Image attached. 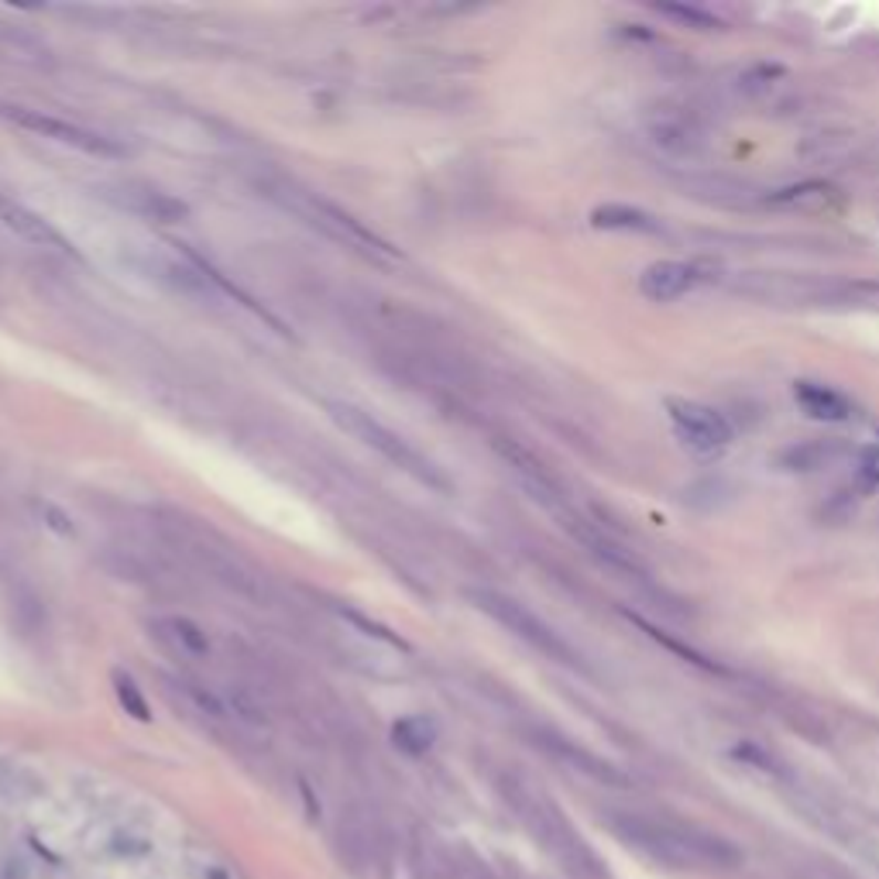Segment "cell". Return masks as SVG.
Here are the masks:
<instances>
[{
  "mask_svg": "<svg viewBox=\"0 0 879 879\" xmlns=\"http://www.w3.org/2000/svg\"><path fill=\"white\" fill-rule=\"evenodd\" d=\"M608 828L625 841L639 849L643 856L664 862L670 869H735L742 862V852L729 838L714 832L680 825L670 818H649V814L633 811H612Z\"/></svg>",
  "mask_w": 879,
  "mask_h": 879,
  "instance_id": "cell-1",
  "label": "cell"
},
{
  "mask_svg": "<svg viewBox=\"0 0 879 879\" xmlns=\"http://www.w3.org/2000/svg\"><path fill=\"white\" fill-rule=\"evenodd\" d=\"M498 794L506 797L522 828L557 859V866H563V872L574 879H605L599 856L587 849L584 838L574 832V825L563 818V811L547 794L529 787L519 776H498Z\"/></svg>",
  "mask_w": 879,
  "mask_h": 879,
  "instance_id": "cell-2",
  "label": "cell"
},
{
  "mask_svg": "<svg viewBox=\"0 0 879 879\" xmlns=\"http://www.w3.org/2000/svg\"><path fill=\"white\" fill-rule=\"evenodd\" d=\"M327 413L330 420L348 433L354 436L358 444H364L368 451H374L379 457H385L392 467H399L402 475H410L416 478L420 485L433 488V491H451V478L439 470L423 451H416L410 439L399 436L395 430H389L382 420H374L368 410H361V405H351V402H327Z\"/></svg>",
  "mask_w": 879,
  "mask_h": 879,
  "instance_id": "cell-3",
  "label": "cell"
},
{
  "mask_svg": "<svg viewBox=\"0 0 879 879\" xmlns=\"http://www.w3.org/2000/svg\"><path fill=\"white\" fill-rule=\"evenodd\" d=\"M333 852L340 866L358 879L368 876L389 879L392 872V835L379 822V814H371L361 804L340 807L333 825Z\"/></svg>",
  "mask_w": 879,
  "mask_h": 879,
  "instance_id": "cell-4",
  "label": "cell"
},
{
  "mask_svg": "<svg viewBox=\"0 0 879 879\" xmlns=\"http://www.w3.org/2000/svg\"><path fill=\"white\" fill-rule=\"evenodd\" d=\"M467 599L475 602L478 612H485L491 622H498L501 629H509L516 639H522L526 646L543 653L547 659H553V664H563V667H571V670H587L581 653L568 639H563L560 633H553L537 612H529L522 602L509 599V594H501V591H491V587H470Z\"/></svg>",
  "mask_w": 879,
  "mask_h": 879,
  "instance_id": "cell-5",
  "label": "cell"
},
{
  "mask_svg": "<svg viewBox=\"0 0 879 879\" xmlns=\"http://www.w3.org/2000/svg\"><path fill=\"white\" fill-rule=\"evenodd\" d=\"M667 416L677 439L701 457H714L732 444V426L718 410L695 399H667Z\"/></svg>",
  "mask_w": 879,
  "mask_h": 879,
  "instance_id": "cell-6",
  "label": "cell"
},
{
  "mask_svg": "<svg viewBox=\"0 0 879 879\" xmlns=\"http://www.w3.org/2000/svg\"><path fill=\"white\" fill-rule=\"evenodd\" d=\"M529 739H532V745H537V749H543L550 760H557L560 766H568V770H574V773H581V776H587L594 783H608V787H625V783H629V780H625V773L615 770L608 760L594 756V752H587L584 745H578L571 739H563L560 732L537 729Z\"/></svg>",
  "mask_w": 879,
  "mask_h": 879,
  "instance_id": "cell-7",
  "label": "cell"
},
{
  "mask_svg": "<svg viewBox=\"0 0 879 879\" xmlns=\"http://www.w3.org/2000/svg\"><path fill=\"white\" fill-rule=\"evenodd\" d=\"M8 117L14 124H21V128L28 131H39L45 138H55L62 145H73L86 155H120V145L107 135H97V131H89V128H80V124H66V120H59V117H42L35 110H24V107H11Z\"/></svg>",
  "mask_w": 879,
  "mask_h": 879,
  "instance_id": "cell-8",
  "label": "cell"
},
{
  "mask_svg": "<svg viewBox=\"0 0 879 879\" xmlns=\"http://www.w3.org/2000/svg\"><path fill=\"white\" fill-rule=\"evenodd\" d=\"M0 227L8 234H14L18 241L31 244V247H42V251H55V255H73V244L62 237L49 220H42L35 210H28L24 203L11 200L0 193Z\"/></svg>",
  "mask_w": 879,
  "mask_h": 879,
  "instance_id": "cell-9",
  "label": "cell"
},
{
  "mask_svg": "<svg viewBox=\"0 0 879 879\" xmlns=\"http://www.w3.org/2000/svg\"><path fill=\"white\" fill-rule=\"evenodd\" d=\"M698 286V268L687 262H653L639 275V293L653 303H674Z\"/></svg>",
  "mask_w": 879,
  "mask_h": 879,
  "instance_id": "cell-10",
  "label": "cell"
},
{
  "mask_svg": "<svg viewBox=\"0 0 879 879\" xmlns=\"http://www.w3.org/2000/svg\"><path fill=\"white\" fill-rule=\"evenodd\" d=\"M410 872L413 879H460V856L439 845L436 835L416 832L410 841Z\"/></svg>",
  "mask_w": 879,
  "mask_h": 879,
  "instance_id": "cell-11",
  "label": "cell"
},
{
  "mask_svg": "<svg viewBox=\"0 0 879 879\" xmlns=\"http://www.w3.org/2000/svg\"><path fill=\"white\" fill-rule=\"evenodd\" d=\"M794 399L801 410L811 416V420H822V423H845L852 416V402L845 399L841 392L822 385V382H797L794 385Z\"/></svg>",
  "mask_w": 879,
  "mask_h": 879,
  "instance_id": "cell-12",
  "label": "cell"
},
{
  "mask_svg": "<svg viewBox=\"0 0 879 879\" xmlns=\"http://www.w3.org/2000/svg\"><path fill=\"white\" fill-rule=\"evenodd\" d=\"M591 224L599 231H625V234H664L659 220L629 203H605L591 213Z\"/></svg>",
  "mask_w": 879,
  "mask_h": 879,
  "instance_id": "cell-13",
  "label": "cell"
},
{
  "mask_svg": "<svg viewBox=\"0 0 879 879\" xmlns=\"http://www.w3.org/2000/svg\"><path fill=\"white\" fill-rule=\"evenodd\" d=\"M653 141L659 148H667L674 155H687V151H695V145L701 141V135L695 131V124H690L687 117H670V114H659L656 124L649 128Z\"/></svg>",
  "mask_w": 879,
  "mask_h": 879,
  "instance_id": "cell-14",
  "label": "cell"
},
{
  "mask_svg": "<svg viewBox=\"0 0 879 879\" xmlns=\"http://www.w3.org/2000/svg\"><path fill=\"white\" fill-rule=\"evenodd\" d=\"M151 629H155V636L166 639L172 649H179L186 656H206V649H210L206 636L197 629L193 622H186V618H159V622L151 625Z\"/></svg>",
  "mask_w": 879,
  "mask_h": 879,
  "instance_id": "cell-15",
  "label": "cell"
},
{
  "mask_svg": "<svg viewBox=\"0 0 879 879\" xmlns=\"http://www.w3.org/2000/svg\"><path fill=\"white\" fill-rule=\"evenodd\" d=\"M392 739H395V745L402 752H410V756H423V752L436 739V729L430 726L426 718H402L399 726L392 729Z\"/></svg>",
  "mask_w": 879,
  "mask_h": 879,
  "instance_id": "cell-16",
  "label": "cell"
},
{
  "mask_svg": "<svg viewBox=\"0 0 879 879\" xmlns=\"http://www.w3.org/2000/svg\"><path fill=\"white\" fill-rule=\"evenodd\" d=\"M656 11H659V14H667V18H677V21H684V24H690V28H701V31L718 28V18H714V14H708V11H701V8H690V4H656Z\"/></svg>",
  "mask_w": 879,
  "mask_h": 879,
  "instance_id": "cell-17",
  "label": "cell"
},
{
  "mask_svg": "<svg viewBox=\"0 0 879 879\" xmlns=\"http://www.w3.org/2000/svg\"><path fill=\"white\" fill-rule=\"evenodd\" d=\"M117 698H120V705L128 708L138 721H148L151 714H148V705H145V698H141V690L128 680V677H117Z\"/></svg>",
  "mask_w": 879,
  "mask_h": 879,
  "instance_id": "cell-18",
  "label": "cell"
},
{
  "mask_svg": "<svg viewBox=\"0 0 879 879\" xmlns=\"http://www.w3.org/2000/svg\"><path fill=\"white\" fill-rule=\"evenodd\" d=\"M859 475H862V481H866L869 488H876V485H879V447H869V451L862 454Z\"/></svg>",
  "mask_w": 879,
  "mask_h": 879,
  "instance_id": "cell-19",
  "label": "cell"
}]
</instances>
